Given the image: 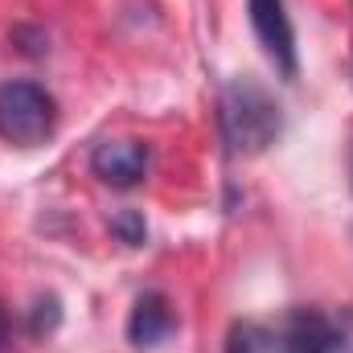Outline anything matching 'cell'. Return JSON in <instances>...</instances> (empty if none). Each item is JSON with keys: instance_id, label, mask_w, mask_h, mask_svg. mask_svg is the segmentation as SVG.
<instances>
[{"instance_id": "6da1fadb", "label": "cell", "mask_w": 353, "mask_h": 353, "mask_svg": "<svg viewBox=\"0 0 353 353\" xmlns=\"http://www.w3.org/2000/svg\"><path fill=\"white\" fill-rule=\"evenodd\" d=\"M218 128H222L230 157H259L279 140L283 115H279V103L271 99V90L263 83L230 79L222 87V99H218Z\"/></svg>"}, {"instance_id": "7a4b0ae2", "label": "cell", "mask_w": 353, "mask_h": 353, "mask_svg": "<svg viewBox=\"0 0 353 353\" xmlns=\"http://www.w3.org/2000/svg\"><path fill=\"white\" fill-rule=\"evenodd\" d=\"M329 337V316L316 308H288L279 316L234 321L226 353H321Z\"/></svg>"}, {"instance_id": "3957f363", "label": "cell", "mask_w": 353, "mask_h": 353, "mask_svg": "<svg viewBox=\"0 0 353 353\" xmlns=\"http://www.w3.org/2000/svg\"><path fill=\"white\" fill-rule=\"evenodd\" d=\"M58 128V99L37 83H0V140L33 148Z\"/></svg>"}, {"instance_id": "277c9868", "label": "cell", "mask_w": 353, "mask_h": 353, "mask_svg": "<svg viewBox=\"0 0 353 353\" xmlns=\"http://www.w3.org/2000/svg\"><path fill=\"white\" fill-rule=\"evenodd\" d=\"M247 8H251V29H255L259 46L267 50V58L288 79H296L300 62H296V29L288 17V4L283 0H247Z\"/></svg>"}, {"instance_id": "5b68a950", "label": "cell", "mask_w": 353, "mask_h": 353, "mask_svg": "<svg viewBox=\"0 0 353 353\" xmlns=\"http://www.w3.org/2000/svg\"><path fill=\"white\" fill-rule=\"evenodd\" d=\"M148 165H152V152L140 140H103L90 152V173L99 176L103 185H111V189L140 185L148 176Z\"/></svg>"}, {"instance_id": "8992f818", "label": "cell", "mask_w": 353, "mask_h": 353, "mask_svg": "<svg viewBox=\"0 0 353 353\" xmlns=\"http://www.w3.org/2000/svg\"><path fill=\"white\" fill-rule=\"evenodd\" d=\"M173 329H176V312L169 304V296L165 292H144L136 300L132 316H128V337L136 345H161Z\"/></svg>"}, {"instance_id": "52a82bcc", "label": "cell", "mask_w": 353, "mask_h": 353, "mask_svg": "<svg viewBox=\"0 0 353 353\" xmlns=\"http://www.w3.org/2000/svg\"><path fill=\"white\" fill-rule=\"evenodd\" d=\"M111 234H115L119 243H128V247H140V243L148 239L144 214H140V210H119V214L111 218Z\"/></svg>"}, {"instance_id": "ba28073f", "label": "cell", "mask_w": 353, "mask_h": 353, "mask_svg": "<svg viewBox=\"0 0 353 353\" xmlns=\"http://www.w3.org/2000/svg\"><path fill=\"white\" fill-rule=\"evenodd\" d=\"M321 353H353V312L329 316V337Z\"/></svg>"}, {"instance_id": "9c48e42d", "label": "cell", "mask_w": 353, "mask_h": 353, "mask_svg": "<svg viewBox=\"0 0 353 353\" xmlns=\"http://www.w3.org/2000/svg\"><path fill=\"white\" fill-rule=\"evenodd\" d=\"M58 321H62V308H58V300L50 296V300H37V304H33V321H29V329H33L37 337H46V333L58 329Z\"/></svg>"}, {"instance_id": "30bf717a", "label": "cell", "mask_w": 353, "mask_h": 353, "mask_svg": "<svg viewBox=\"0 0 353 353\" xmlns=\"http://www.w3.org/2000/svg\"><path fill=\"white\" fill-rule=\"evenodd\" d=\"M0 350H8V316H4V308H0Z\"/></svg>"}]
</instances>
